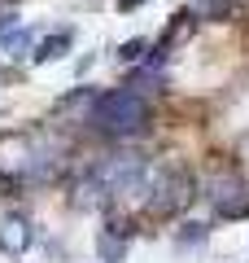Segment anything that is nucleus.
<instances>
[{"mask_svg": "<svg viewBox=\"0 0 249 263\" xmlns=\"http://www.w3.org/2000/svg\"><path fill=\"white\" fill-rule=\"evenodd\" d=\"M9 27H18V13H9V9H0V31H9Z\"/></svg>", "mask_w": 249, "mask_h": 263, "instance_id": "nucleus-12", "label": "nucleus"}, {"mask_svg": "<svg viewBox=\"0 0 249 263\" xmlns=\"http://www.w3.org/2000/svg\"><path fill=\"white\" fill-rule=\"evenodd\" d=\"M31 246V224L22 215H5L0 219V250L5 254H22Z\"/></svg>", "mask_w": 249, "mask_h": 263, "instance_id": "nucleus-4", "label": "nucleus"}, {"mask_svg": "<svg viewBox=\"0 0 249 263\" xmlns=\"http://www.w3.org/2000/svg\"><path fill=\"white\" fill-rule=\"evenodd\" d=\"M193 197H197V176L188 167H179V162H171V167H153V176H149V193H144L149 215H175V211H184Z\"/></svg>", "mask_w": 249, "mask_h": 263, "instance_id": "nucleus-2", "label": "nucleus"}, {"mask_svg": "<svg viewBox=\"0 0 249 263\" xmlns=\"http://www.w3.org/2000/svg\"><path fill=\"white\" fill-rule=\"evenodd\" d=\"M131 5H140V0H122V9H131Z\"/></svg>", "mask_w": 249, "mask_h": 263, "instance_id": "nucleus-13", "label": "nucleus"}, {"mask_svg": "<svg viewBox=\"0 0 249 263\" xmlns=\"http://www.w3.org/2000/svg\"><path fill=\"white\" fill-rule=\"evenodd\" d=\"M96 250H101L105 263H122V254H127V224H110L101 233V241H96Z\"/></svg>", "mask_w": 249, "mask_h": 263, "instance_id": "nucleus-6", "label": "nucleus"}, {"mask_svg": "<svg viewBox=\"0 0 249 263\" xmlns=\"http://www.w3.org/2000/svg\"><path fill=\"white\" fill-rule=\"evenodd\" d=\"M27 48H31V31L13 27L9 35H5V53H9V57H22V53H27Z\"/></svg>", "mask_w": 249, "mask_h": 263, "instance_id": "nucleus-9", "label": "nucleus"}, {"mask_svg": "<svg viewBox=\"0 0 249 263\" xmlns=\"http://www.w3.org/2000/svg\"><path fill=\"white\" fill-rule=\"evenodd\" d=\"M227 9H232V0H193V18H201V22H219V18H227Z\"/></svg>", "mask_w": 249, "mask_h": 263, "instance_id": "nucleus-8", "label": "nucleus"}, {"mask_svg": "<svg viewBox=\"0 0 249 263\" xmlns=\"http://www.w3.org/2000/svg\"><path fill=\"white\" fill-rule=\"evenodd\" d=\"M74 206L79 211H101V206H110V193H105L101 189V180L92 176V171H88V176L79 180V184H74V197H70Z\"/></svg>", "mask_w": 249, "mask_h": 263, "instance_id": "nucleus-5", "label": "nucleus"}, {"mask_svg": "<svg viewBox=\"0 0 249 263\" xmlns=\"http://www.w3.org/2000/svg\"><path fill=\"white\" fill-rule=\"evenodd\" d=\"M144 40H127V44H118V62H140L144 57Z\"/></svg>", "mask_w": 249, "mask_h": 263, "instance_id": "nucleus-10", "label": "nucleus"}, {"mask_svg": "<svg viewBox=\"0 0 249 263\" xmlns=\"http://www.w3.org/2000/svg\"><path fill=\"white\" fill-rule=\"evenodd\" d=\"M70 44H74L70 31H53V35H44V40L35 44V53H31V57H35V62H57V57L70 53Z\"/></svg>", "mask_w": 249, "mask_h": 263, "instance_id": "nucleus-7", "label": "nucleus"}, {"mask_svg": "<svg viewBox=\"0 0 249 263\" xmlns=\"http://www.w3.org/2000/svg\"><path fill=\"white\" fill-rule=\"evenodd\" d=\"M88 123L96 132H105V136H136L149 123V101L140 92H131V88L105 92V97H96L88 105Z\"/></svg>", "mask_w": 249, "mask_h": 263, "instance_id": "nucleus-1", "label": "nucleus"}, {"mask_svg": "<svg viewBox=\"0 0 249 263\" xmlns=\"http://www.w3.org/2000/svg\"><path fill=\"white\" fill-rule=\"evenodd\" d=\"M179 241H184V246H188V241H193V246H201V241H205V228H201V224H188L184 233H179Z\"/></svg>", "mask_w": 249, "mask_h": 263, "instance_id": "nucleus-11", "label": "nucleus"}, {"mask_svg": "<svg viewBox=\"0 0 249 263\" xmlns=\"http://www.w3.org/2000/svg\"><path fill=\"white\" fill-rule=\"evenodd\" d=\"M210 202H214V211H219L223 219L249 215V197H245V184H240L236 171H219V176L210 180Z\"/></svg>", "mask_w": 249, "mask_h": 263, "instance_id": "nucleus-3", "label": "nucleus"}]
</instances>
